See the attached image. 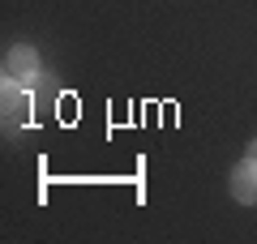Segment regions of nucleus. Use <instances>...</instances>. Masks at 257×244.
<instances>
[{
  "mask_svg": "<svg viewBox=\"0 0 257 244\" xmlns=\"http://www.w3.org/2000/svg\"><path fill=\"white\" fill-rule=\"evenodd\" d=\"M227 189H231V197H236L240 206H257V159H248V154H244V159L231 167Z\"/></svg>",
  "mask_w": 257,
  "mask_h": 244,
  "instance_id": "obj_2",
  "label": "nucleus"
},
{
  "mask_svg": "<svg viewBox=\"0 0 257 244\" xmlns=\"http://www.w3.org/2000/svg\"><path fill=\"white\" fill-rule=\"evenodd\" d=\"M248 159H257V137H253V142H248Z\"/></svg>",
  "mask_w": 257,
  "mask_h": 244,
  "instance_id": "obj_4",
  "label": "nucleus"
},
{
  "mask_svg": "<svg viewBox=\"0 0 257 244\" xmlns=\"http://www.w3.org/2000/svg\"><path fill=\"white\" fill-rule=\"evenodd\" d=\"M30 86H22V81H0V111H5V125H13V129H26L30 120Z\"/></svg>",
  "mask_w": 257,
  "mask_h": 244,
  "instance_id": "obj_1",
  "label": "nucleus"
},
{
  "mask_svg": "<svg viewBox=\"0 0 257 244\" xmlns=\"http://www.w3.org/2000/svg\"><path fill=\"white\" fill-rule=\"evenodd\" d=\"M5 77L22 81V86H35V81H39V56H35V47H9V56H5Z\"/></svg>",
  "mask_w": 257,
  "mask_h": 244,
  "instance_id": "obj_3",
  "label": "nucleus"
}]
</instances>
